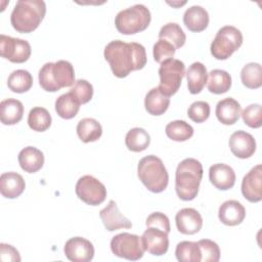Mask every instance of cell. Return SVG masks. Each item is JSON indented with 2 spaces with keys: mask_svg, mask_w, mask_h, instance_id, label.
Instances as JSON below:
<instances>
[{
  "mask_svg": "<svg viewBox=\"0 0 262 262\" xmlns=\"http://www.w3.org/2000/svg\"><path fill=\"white\" fill-rule=\"evenodd\" d=\"M209 13L201 5H192L188 7L183 14V23L191 32H202L209 25Z\"/></svg>",
  "mask_w": 262,
  "mask_h": 262,
  "instance_id": "22",
  "label": "cell"
},
{
  "mask_svg": "<svg viewBox=\"0 0 262 262\" xmlns=\"http://www.w3.org/2000/svg\"><path fill=\"white\" fill-rule=\"evenodd\" d=\"M24 116V105L15 98H7L0 103V119L4 125H14Z\"/></svg>",
  "mask_w": 262,
  "mask_h": 262,
  "instance_id": "25",
  "label": "cell"
},
{
  "mask_svg": "<svg viewBox=\"0 0 262 262\" xmlns=\"http://www.w3.org/2000/svg\"><path fill=\"white\" fill-rule=\"evenodd\" d=\"M111 250L117 257L131 261L141 259L144 254L141 237L128 232L115 235L111 241Z\"/></svg>",
  "mask_w": 262,
  "mask_h": 262,
  "instance_id": "9",
  "label": "cell"
},
{
  "mask_svg": "<svg viewBox=\"0 0 262 262\" xmlns=\"http://www.w3.org/2000/svg\"><path fill=\"white\" fill-rule=\"evenodd\" d=\"M203 172V166L196 159L187 158L178 164L175 172V190L180 200L192 201L198 195Z\"/></svg>",
  "mask_w": 262,
  "mask_h": 262,
  "instance_id": "2",
  "label": "cell"
},
{
  "mask_svg": "<svg viewBox=\"0 0 262 262\" xmlns=\"http://www.w3.org/2000/svg\"><path fill=\"white\" fill-rule=\"evenodd\" d=\"M185 3H186L185 1H183L182 3H179V2H172V3H170V2H168V4H170L172 6H181V5H184Z\"/></svg>",
  "mask_w": 262,
  "mask_h": 262,
  "instance_id": "44",
  "label": "cell"
},
{
  "mask_svg": "<svg viewBox=\"0 0 262 262\" xmlns=\"http://www.w3.org/2000/svg\"><path fill=\"white\" fill-rule=\"evenodd\" d=\"M176 227L183 234H194L202 229L203 218L193 208H183L175 216Z\"/></svg>",
  "mask_w": 262,
  "mask_h": 262,
  "instance_id": "17",
  "label": "cell"
},
{
  "mask_svg": "<svg viewBox=\"0 0 262 262\" xmlns=\"http://www.w3.org/2000/svg\"><path fill=\"white\" fill-rule=\"evenodd\" d=\"M149 143L150 136L143 128H132L127 132L125 137V144L127 148L134 152H140L146 149Z\"/></svg>",
  "mask_w": 262,
  "mask_h": 262,
  "instance_id": "29",
  "label": "cell"
},
{
  "mask_svg": "<svg viewBox=\"0 0 262 262\" xmlns=\"http://www.w3.org/2000/svg\"><path fill=\"white\" fill-rule=\"evenodd\" d=\"M33 85V77L26 70L13 71L7 79L8 88L15 93H24L31 89Z\"/></svg>",
  "mask_w": 262,
  "mask_h": 262,
  "instance_id": "31",
  "label": "cell"
},
{
  "mask_svg": "<svg viewBox=\"0 0 262 262\" xmlns=\"http://www.w3.org/2000/svg\"><path fill=\"white\" fill-rule=\"evenodd\" d=\"M75 191L81 201L90 206H98L106 198L104 184L91 175L80 177L76 183Z\"/></svg>",
  "mask_w": 262,
  "mask_h": 262,
  "instance_id": "10",
  "label": "cell"
},
{
  "mask_svg": "<svg viewBox=\"0 0 262 262\" xmlns=\"http://www.w3.org/2000/svg\"><path fill=\"white\" fill-rule=\"evenodd\" d=\"M77 134L83 142H93L100 138L102 127L97 120L93 118H84L80 120L77 125Z\"/></svg>",
  "mask_w": 262,
  "mask_h": 262,
  "instance_id": "27",
  "label": "cell"
},
{
  "mask_svg": "<svg viewBox=\"0 0 262 262\" xmlns=\"http://www.w3.org/2000/svg\"><path fill=\"white\" fill-rule=\"evenodd\" d=\"M229 148L231 152L239 159L252 157L256 150V140L250 133L238 130L229 137Z\"/></svg>",
  "mask_w": 262,
  "mask_h": 262,
  "instance_id": "15",
  "label": "cell"
},
{
  "mask_svg": "<svg viewBox=\"0 0 262 262\" xmlns=\"http://www.w3.org/2000/svg\"><path fill=\"white\" fill-rule=\"evenodd\" d=\"M70 92L81 104H85L89 102L93 96V86L87 80L79 79L74 83Z\"/></svg>",
  "mask_w": 262,
  "mask_h": 262,
  "instance_id": "37",
  "label": "cell"
},
{
  "mask_svg": "<svg viewBox=\"0 0 262 262\" xmlns=\"http://www.w3.org/2000/svg\"><path fill=\"white\" fill-rule=\"evenodd\" d=\"M243 44L242 32L233 26H224L218 30L211 43L210 50L213 57L225 60L232 55Z\"/></svg>",
  "mask_w": 262,
  "mask_h": 262,
  "instance_id": "7",
  "label": "cell"
},
{
  "mask_svg": "<svg viewBox=\"0 0 262 262\" xmlns=\"http://www.w3.org/2000/svg\"><path fill=\"white\" fill-rule=\"evenodd\" d=\"M218 217L224 225L235 226L244 221L246 217V209L239 202L228 200L219 207Z\"/></svg>",
  "mask_w": 262,
  "mask_h": 262,
  "instance_id": "19",
  "label": "cell"
},
{
  "mask_svg": "<svg viewBox=\"0 0 262 262\" xmlns=\"http://www.w3.org/2000/svg\"><path fill=\"white\" fill-rule=\"evenodd\" d=\"M185 75L188 91L191 94H199L207 84L208 73L206 67L202 62L195 61L188 67Z\"/></svg>",
  "mask_w": 262,
  "mask_h": 262,
  "instance_id": "24",
  "label": "cell"
},
{
  "mask_svg": "<svg viewBox=\"0 0 262 262\" xmlns=\"http://www.w3.org/2000/svg\"><path fill=\"white\" fill-rule=\"evenodd\" d=\"M46 13V4L42 0H18L11 12L10 23L18 33L35 31Z\"/></svg>",
  "mask_w": 262,
  "mask_h": 262,
  "instance_id": "3",
  "label": "cell"
},
{
  "mask_svg": "<svg viewBox=\"0 0 262 262\" xmlns=\"http://www.w3.org/2000/svg\"><path fill=\"white\" fill-rule=\"evenodd\" d=\"M32 48L27 40L0 35V53L1 56L14 63H21L31 56Z\"/></svg>",
  "mask_w": 262,
  "mask_h": 262,
  "instance_id": "11",
  "label": "cell"
},
{
  "mask_svg": "<svg viewBox=\"0 0 262 262\" xmlns=\"http://www.w3.org/2000/svg\"><path fill=\"white\" fill-rule=\"evenodd\" d=\"M141 243L144 251L154 256H162L169 248L168 232L157 227H147L142 233Z\"/></svg>",
  "mask_w": 262,
  "mask_h": 262,
  "instance_id": "12",
  "label": "cell"
},
{
  "mask_svg": "<svg viewBox=\"0 0 262 262\" xmlns=\"http://www.w3.org/2000/svg\"><path fill=\"white\" fill-rule=\"evenodd\" d=\"M0 259L3 262H19L20 256L14 247L2 243L0 244Z\"/></svg>",
  "mask_w": 262,
  "mask_h": 262,
  "instance_id": "43",
  "label": "cell"
},
{
  "mask_svg": "<svg viewBox=\"0 0 262 262\" xmlns=\"http://www.w3.org/2000/svg\"><path fill=\"white\" fill-rule=\"evenodd\" d=\"M175 255L180 262H201L202 255L198 243L183 241L177 244Z\"/></svg>",
  "mask_w": 262,
  "mask_h": 262,
  "instance_id": "36",
  "label": "cell"
},
{
  "mask_svg": "<svg viewBox=\"0 0 262 262\" xmlns=\"http://www.w3.org/2000/svg\"><path fill=\"white\" fill-rule=\"evenodd\" d=\"M159 39L170 42L176 49H178L184 45L186 36L178 24L168 23L161 28L159 32Z\"/></svg>",
  "mask_w": 262,
  "mask_h": 262,
  "instance_id": "34",
  "label": "cell"
},
{
  "mask_svg": "<svg viewBox=\"0 0 262 262\" xmlns=\"http://www.w3.org/2000/svg\"><path fill=\"white\" fill-rule=\"evenodd\" d=\"M187 116L191 121L195 123H203L210 116V104L203 100L194 101L188 107Z\"/></svg>",
  "mask_w": 262,
  "mask_h": 262,
  "instance_id": "41",
  "label": "cell"
},
{
  "mask_svg": "<svg viewBox=\"0 0 262 262\" xmlns=\"http://www.w3.org/2000/svg\"><path fill=\"white\" fill-rule=\"evenodd\" d=\"M103 55L113 74L118 78H125L131 72L143 69L147 61L145 48L136 42L111 41L105 46Z\"/></svg>",
  "mask_w": 262,
  "mask_h": 262,
  "instance_id": "1",
  "label": "cell"
},
{
  "mask_svg": "<svg viewBox=\"0 0 262 262\" xmlns=\"http://www.w3.org/2000/svg\"><path fill=\"white\" fill-rule=\"evenodd\" d=\"M26 188L23 176L16 172H5L0 177V191L6 199L19 196Z\"/></svg>",
  "mask_w": 262,
  "mask_h": 262,
  "instance_id": "20",
  "label": "cell"
},
{
  "mask_svg": "<svg viewBox=\"0 0 262 262\" xmlns=\"http://www.w3.org/2000/svg\"><path fill=\"white\" fill-rule=\"evenodd\" d=\"M63 252L66 257L73 262H89L94 257L92 243L81 236L70 238L64 245Z\"/></svg>",
  "mask_w": 262,
  "mask_h": 262,
  "instance_id": "13",
  "label": "cell"
},
{
  "mask_svg": "<svg viewBox=\"0 0 262 262\" xmlns=\"http://www.w3.org/2000/svg\"><path fill=\"white\" fill-rule=\"evenodd\" d=\"M149 9L143 4H135L119 11L115 17V26L123 35H133L144 31L150 24Z\"/></svg>",
  "mask_w": 262,
  "mask_h": 262,
  "instance_id": "6",
  "label": "cell"
},
{
  "mask_svg": "<svg viewBox=\"0 0 262 262\" xmlns=\"http://www.w3.org/2000/svg\"><path fill=\"white\" fill-rule=\"evenodd\" d=\"M170 98L160 91L158 87L151 88L145 95L144 107L152 116L163 115L169 107Z\"/></svg>",
  "mask_w": 262,
  "mask_h": 262,
  "instance_id": "26",
  "label": "cell"
},
{
  "mask_svg": "<svg viewBox=\"0 0 262 262\" xmlns=\"http://www.w3.org/2000/svg\"><path fill=\"white\" fill-rule=\"evenodd\" d=\"M241 80L244 86L250 89L260 88L262 85V68L258 62H249L241 71Z\"/></svg>",
  "mask_w": 262,
  "mask_h": 262,
  "instance_id": "33",
  "label": "cell"
},
{
  "mask_svg": "<svg viewBox=\"0 0 262 262\" xmlns=\"http://www.w3.org/2000/svg\"><path fill=\"white\" fill-rule=\"evenodd\" d=\"M262 167L256 165L243 178L242 193L251 203H258L262 200Z\"/></svg>",
  "mask_w": 262,
  "mask_h": 262,
  "instance_id": "14",
  "label": "cell"
},
{
  "mask_svg": "<svg viewBox=\"0 0 262 262\" xmlns=\"http://www.w3.org/2000/svg\"><path fill=\"white\" fill-rule=\"evenodd\" d=\"M243 121L251 128H260L262 125V106L259 103L249 104L241 113Z\"/></svg>",
  "mask_w": 262,
  "mask_h": 262,
  "instance_id": "38",
  "label": "cell"
},
{
  "mask_svg": "<svg viewBox=\"0 0 262 262\" xmlns=\"http://www.w3.org/2000/svg\"><path fill=\"white\" fill-rule=\"evenodd\" d=\"M137 175L143 185L151 192H162L168 186L167 169L163 161L154 155L146 156L139 161Z\"/></svg>",
  "mask_w": 262,
  "mask_h": 262,
  "instance_id": "5",
  "label": "cell"
},
{
  "mask_svg": "<svg viewBox=\"0 0 262 262\" xmlns=\"http://www.w3.org/2000/svg\"><path fill=\"white\" fill-rule=\"evenodd\" d=\"M80 104L81 103L69 91L68 93L61 94L55 100V111L60 118L69 120L77 116L80 108Z\"/></svg>",
  "mask_w": 262,
  "mask_h": 262,
  "instance_id": "30",
  "label": "cell"
},
{
  "mask_svg": "<svg viewBox=\"0 0 262 262\" xmlns=\"http://www.w3.org/2000/svg\"><path fill=\"white\" fill-rule=\"evenodd\" d=\"M207 87L211 93H225L231 87V76L224 70H212L208 74Z\"/></svg>",
  "mask_w": 262,
  "mask_h": 262,
  "instance_id": "28",
  "label": "cell"
},
{
  "mask_svg": "<svg viewBox=\"0 0 262 262\" xmlns=\"http://www.w3.org/2000/svg\"><path fill=\"white\" fill-rule=\"evenodd\" d=\"M39 84L47 92H56L64 87L74 85L75 71L68 60L46 62L39 71Z\"/></svg>",
  "mask_w": 262,
  "mask_h": 262,
  "instance_id": "4",
  "label": "cell"
},
{
  "mask_svg": "<svg viewBox=\"0 0 262 262\" xmlns=\"http://www.w3.org/2000/svg\"><path fill=\"white\" fill-rule=\"evenodd\" d=\"M145 225L146 227H157L163 229L168 233L171 230L169 218L164 213L161 212H154L150 215H148L145 221Z\"/></svg>",
  "mask_w": 262,
  "mask_h": 262,
  "instance_id": "42",
  "label": "cell"
},
{
  "mask_svg": "<svg viewBox=\"0 0 262 262\" xmlns=\"http://www.w3.org/2000/svg\"><path fill=\"white\" fill-rule=\"evenodd\" d=\"M209 179L211 183L220 190H227L235 183L234 170L223 163L214 164L209 169Z\"/></svg>",
  "mask_w": 262,
  "mask_h": 262,
  "instance_id": "18",
  "label": "cell"
},
{
  "mask_svg": "<svg viewBox=\"0 0 262 262\" xmlns=\"http://www.w3.org/2000/svg\"><path fill=\"white\" fill-rule=\"evenodd\" d=\"M51 115L42 106L33 107L28 115L29 127L37 132L46 131L51 125Z\"/></svg>",
  "mask_w": 262,
  "mask_h": 262,
  "instance_id": "32",
  "label": "cell"
},
{
  "mask_svg": "<svg viewBox=\"0 0 262 262\" xmlns=\"http://www.w3.org/2000/svg\"><path fill=\"white\" fill-rule=\"evenodd\" d=\"M165 132L170 139L181 142L188 140L193 135V128L183 120H175L167 124Z\"/></svg>",
  "mask_w": 262,
  "mask_h": 262,
  "instance_id": "35",
  "label": "cell"
},
{
  "mask_svg": "<svg viewBox=\"0 0 262 262\" xmlns=\"http://www.w3.org/2000/svg\"><path fill=\"white\" fill-rule=\"evenodd\" d=\"M175 51H176V48L170 42L163 39H159L152 47L154 59L157 62L162 63L167 59L173 58Z\"/></svg>",
  "mask_w": 262,
  "mask_h": 262,
  "instance_id": "40",
  "label": "cell"
},
{
  "mask_svg": "<svg viewBox=\"0 0 262 262\" xmlns=\"http://www.w3.org/2000/svg\"><path fill=\"white\" fill-rule=\"evenodd\" d=\"M20 168L28 173H36L44 165L43 152L34 146H27L18 154Z\"/></svg>",
  "mask_w": 262,
  "mask_h": 262,
  "instance_id": "23",
  "label": "cell"
},
{
  "mask_svg": "<svg viewBox=\"0 0 262 262\" xmlns=\"http://www.w3.org/2000/svg\"><path fill=\"white\" fill-rule=\"evenodd\" d=\"M184 75L185 66L183 61L177 58L167 59L163 61L159 68L160 84L158 88L162 93L170 97L180 88Z\"/></svg>",
  "mask_w": 262,
  "mask_h": 262,
  "instance_id": "8",
  "label": "cell"
},
{
  "mask_svg": "<svg viewBox=\"0 0 262 262\" xmlns=\"http://www.w3.org/2000/svg\"><path fill=\"white\" fill-rule=\"evenodd\" d=\"M99 217L105 229L108 231H114L121 228L129 229L132 227L131 221L120 212L116 202L113 200H111L106 207L99 212Z\"/></svg>",
  "mask_w": 262,
  "mask_h": 262,
  "instance_id": "16",
  "label": "cell"
},
{
  "mask_svg": "<svg viewBox=\"0 0 262 262\" xmlns=\"http://www.w3.org/2000/svg\"><path fill=\"white\" fill-rule=\"evenodd\" d=\"M241 104L232 97H226L216 104L215 114L220 123L223 125H233L241 116Z\"/></svg>",
  "mask_w": 262,
  "mask_h": 262,
  "instance_id": "21",
  "label": "cell"
},
{
  "mask_svg": "<svg viewBox=\"0 0 262 262\" xmlns=\"http://www.w3.org/2000/svg\"><path fill=\"white\" fill-rule=\"evenodd\" d=\"M199 248L201 250L203 262H218L220 259V249L219 246L208 238L200 239L198 242Z\"/></svg>",
  "mask_w": 262,
  "mask_h": 262,
  "instance_id": "39",
  "label": "cell"
}]
</instances>
